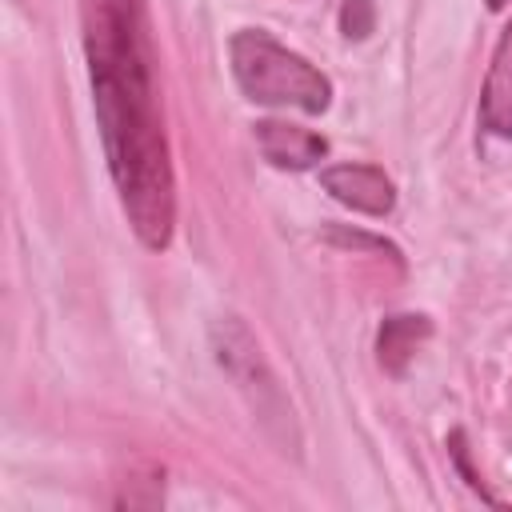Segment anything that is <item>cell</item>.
Instances as JSON below:
<instances>
[{"label":"cell","mask_w":512,"mask_h":512,"mask_svg":"<svg viewBox=\"0 0 512 512\" xmlns=\"http://www.w3.org/2000/svg\"><path fill=\"white\" fill-rule=\"evenodd\" d=\"M92 108L120 208L148 252L176 232V172L156 88L148 0H80Z\"/></svg>","instance_id":"cell-1"},{"label":"cell","mask_w":512,"mask_h":512,"mask_svg":"<svg viewBox=\"0 0 512 512\" xmlns=\"http://www.w3.org/2000/svg\"><path fill=\"white\" fill-rule=\"evenodd\" d=\"M228 60L240 92L252 104L296 108L308 116H320L332 104V80L312 68L300 52L272 40L264 28H240L228 40Z\"/></svg>","instance_id":"cell-2"},{"label":"cell","mask_w":512,"mask_h":512,"mask_svg":"<svg viewBox=\"0 0 512 512\" xmlns=\"http://www.w3.org/2000/svg\"><path fill=\"white\" fill-rule=\"evenodd\" d=\"M212 352H216V364L244 392L248 408L260 416L264 432L276 444H284V452H300V432H296V420H292V404L284 400L256 336L248 332V324L240 316H220L212 324Z\"/></svg>","instance_id":"cell-3"},{"label":"cell","mask_w":512,"mask_h":512,"mask_svg":"<svg viewBox=\"0 0 512 512\" xmlns=\"http://www.w3.org/2000/svg\"><path fill=\"white\" fill-rule=\"evenodd\" d=\"M320 188L336 204L364 216H388L396 208V188L376 164H328L320 168Z\"/></svg>","instance_id":"cell-4"},{"label":"cell","mask_w":512,"mask_h":512,"mask_svg":"<svg viewBox=\"0 0 512 512\" xmlns=\"http://www.w3.org/2000/svg\"><path fill=\"white\" fill-rule=\"evenodd\" d=\"M256 148L272 168H288V172H304L312 164H320L328 156V140L312 128L300 124H284V120H256L252 124Z\"/></svg>","instance_id":"cell-5"},{"label":"cell","mask_w":512,"mask_h":512,"mask_svg":"<svg viewBox=\"0 0 512 512\" xmlns=\"http://www.w3.org/2000/svg\"><path fill=\"white\" fill-rule=\"evenodd\" d=\"M480 128L488 136L512 140V16L500 28V40L492 48V64L484 72L480 88Z\"/></svg>","instance_id":"cell-6"},{"label":"cell","mask_w":512,"mask_h":512,"mask_svg":"<svg viewBox=\"0 0 512 512\" xmlns=\"http://www.w3.org/2000/svg\"><path fill=\"white\" fill-rule=\"evenodd\" d=\"M432 336V320L420 312H404V316H388L376 332V360L388 376H404L408 360L416 356V348Z\"/></svg>","instance_id":"cell-7"},{"label":"cell","mask_w":512,"mask_h":512,"mask_svg":"<svg viewBox=\"0 0 512 512\" xmlns=\"http://www.w3.org/2000/svg\"><path fill=\"white\" fill-rule=\"evenodd\" d=\"M376 28V0H344L340 4V32L348 40H364Z\"/></svg>","instance_id":"cell-8"},{"label":"cell","mask_w":512,"mask_h":512,"mask_svg":"<svg viewBox=\"0 0 512 512\" xmlns=\"http://www.w3.org/2000/svg\"><path fill=\"white\" fill-rule=\"evenodd\" d=\"M448 452H452V460H456V468H460V476H464V484H468L472 492H480L484 500H492V504H496V496H492V492L484 488V480H480V476H476V468L468 464V448H464V432H452V436H448Z\"/></svg>","instance_id":"cell-9"},{"label":"cell","mask_w":512,"mask_h":512,"mask_svg":"<svg viewBox=\"0 0 512 512\" xmlns=\"http://www.w3.org/2000/svg\"><path fill=\"white\" fill-rule=\"evenodd\" d=\"M484 4H488V8H492V12H504V8H508V4H512V0H484Z\"/></svg>","instance_id":"cell-10"}]
</instances>
